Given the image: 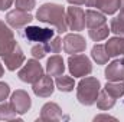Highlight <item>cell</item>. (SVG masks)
I'll return each mask as SVG.
<instances>
[{"instance_id":"9","label":"cell","mask_w":124,"mask_h":122,"mask_svg":"<svg viewBox=\"0 0 124 122\" xmlns=\"http://www.w3.org/2000/svg\"><path fill=\"white\" fill-rule=\"evenodd\" d=\"M25 36L28 40L36 42V43H46L49 39L55 36V30L49 27H39V26H26L25 27Z\"/></svg>"},{"instance_id":"36","label":"cell","mask_w":124,"mask_h":122,"mask_svg":"<svg viewBox=\"0 0 124 122\" xmlns=\"http://www.w3.org/2000/svg\"><path fill=\"white\" fill-rule=\"evenodd\" d=\"M3 73H4V69H3V65H1V62H0V78L3 76Z\"/></svg>"},{"instance_id":"14","label":"cell","mask_w":124,"mask_h":122,"mask_svg":"<svg viewBox=\"0 0 124 122\" xmlns=\"http://www.w3.org/2000/svg\"><path fill=\"white\" fill-rule=\"evenodd\" d=\"M104 46H105V50L110 58H118V56L124 55V37H121V36L110 37Z\"/></svg>"},{"instance_id":"1","label":"cell","mask_w":124,"mask_h":122,"mask_svg":"<svg viewBox=\"0 0 124 122\" xmlns=\"http://www.w3.org/2000/svg\"><path fill=\"white\" fill-rule=\"evenodd\" d=\"M36 19L42 23L54 26L56 32L65 33L68 30V23H66V10L61 4L56 3H45L42 4L38 12H36Z\"/></svg>"},{"instance_id":"34","label":"cell","mask_w":124,"mask_h":122,"mask_svg":"<svg viewBox=\"0 0 124 122\" xmlns=\"http://www.w3.org/2000/svg\"><path fill=\"white\" fill-rule=\"evenodd\" d=\"M71 6H82L85 4V0H66Z\"/></svg>"},{"instance_id":"35","label":"cell","mask_w":124,"mask_h":122,"mask_svg":"<svg viewBox=\"0 0 124 122\" xmlns=\"http://www.w3.org/2000/svg\"><path fill=\"white\" fill-rule=\"evenodd\" d=\"M120 12L124 13V0H120Z\"/></svg>"},{"instance_id":"24","label":"cell","mask_w":124,"mask_h":122,"mask_svg":"<svg viewBox=\"0 0 124 122\" xmlns=\"http://www.w3.org/2000/svg\"><path fill=\"white\" fill-rule=\"evenodd\" d=\"M16 45H17V43H16V40H15V36L1 39V40H0V58L6 56L9 52H12Z\"/></svg>"},{"instance_id":"17","label":"cell","mask_w":124,"mask_h":122,"mask_svg":"<svg viewBox=\"0 0 124 122\" xmlns=\"http://www.w3.org/2000/svg\"><path fill=\"white\" fill-rule=\"evenodd\" d=\"M116 101H117L116 98H113L108 92L104 89V91H100L95 103H97V108H98L100 111H110V109L116 105Z\"/></svg>"},{"instance_id":"30","label":"cell","mask_w":124,"mask_h":122,"mask_svg":"<svg viewBox=\"0 0 124 122\" xmlns=\"http://www.w3.org/2000/svg\"><path fill=\"white\" fill-rule=\"evenodd\" d=\"M10 95V86L6 82H0V102H4Z\"/></svg>"},{"instance_id":"7","label":"cell","mask_w":124,"mask_h":122,"mask_svg":"<svg viewBox=\"0 0 124 122\" xmlns=\"http://www.w3.org/2000/svg\"><path fill=\"white\" fill-rule=\"evenodd\" d=\"M63 50L68 55H75V53H82L87 47L85 39L79 33H68L63 37Z\"/></svg>"},{"instance_id":"15","label":"cell","mask_w":124,"mask_h":122,"mask_svg":"<svg viewBox=\"0 0 124 122\" xmlns=\"http://www.w3.org/2000/svg\"><path fill=\"white\" fill-rule=\"evenodd\" d=\"M107 23V19H105V14L102 12H100L98 9L94 10V9H88L85 12V26L88 29H94V27H98V26H102Z\"/></svg>"},{"instance_id":"29","label":"cell","mask_w":124,"mask_h":122,"mask_svg":"<svg viewBox=\"0 0 124 122\" xmlns=\"http://www.w3.org/2000/svg\"><path fill=\"white\" fill-rule=\"evenodd\" d=\"M12 36H15V34H13V30L10 29V26L0 20V40L6 39V37H12Z\"/></svg>"},{"instance_id":"16","label":"cell","mask_w":124,"mask_h":122,"mask_svg":"<svg viewBox=\"0 0 124 122\" xmlns=\"http://www.w3.org/2000/svg\"><path fill=\"white\" fill-rule=\"evenodd\" d=\"M46 73L51 75V76H59V75H63L65 72V62L62 59V56L59 55H54L51 56L48 62H46Z\"/></svg>"},{"instance_id":"13","label":"cell","mask_w":124,"mask_h":122,"mask_svg":"<svg viewBox=\"0 0 124 122\" xmlns=\"http://www.w3.org/2000/svg\"><path fill=\"white\" fill-rule=\"evenodd\" d=\"M104 75L107 81H124V58L110 62Z\"/></svg>"},{"instance_id":"27","label":"cell","mask_w":124,"mask_h":122,"mask_svg":"<svg viewBox=\"0 0 124 122\" xmlns=\"http://www.w3.org/2000/svg\"><path fill=\"white\" fill-rule=\"evenodd\" d=\"M110 32L114 33L116 36H121L124 37V23L118 19V17H114L110 23Z\"/></svg>"},{"instance_id":"22","label":"cell","mask_w":124,"mask_h":122,"mask_svg":"<svg viewBox=\"0 0 124 122\" xmlns=\"http://www.w3.org/2000/svg\"><path fill=\"white\" fill-rule=\"evenodd\" d=\"M97 9L104 14H114L120 10V0H100Z\"/></svg>"},{"instance_id":"37","label":"cell","mask_w":124,"mask_h":122,"mask_svg":"<svg viewBox=\"0 0 124 122\" xmlns=\"http://www.w3.org/2000/svg\"><path fill=\"white\" fill-rule=\"evenodd\" d=\"M117 17H118V19H120V20H121V22L124 23V13H121V12H120V14H118Z\"/></svg>"},{"instance_id":"4","label":"cell","mask_w":124,"mask_h":122,"mask_svg":"<svg viewBox=\"0 0 124 122\" xmlns=\"http://www.w3.org/2000/svg\"><path fill=\"white\" fill-rule=\"evenodd\" d=\"M45 73H43V68H42V65L39 63L38 59H29L28 62H25L23 63V66L19 69V72H17V76H19V79L22 81V82H25V83H31L33 85L36 81H39L42 76H43Z\"/></svg>"},{"instance_id":"8","label":"cell","mask_w":124,"mask_h":122,"mask_svg":"<svg viewBox=\"0 0 124 122\" xmlns=\"http://www.w3.org/2000/svg\"><path fill=\"white\" fill-rule=\"evenodd\" d=\"M10 105L13 106V109L16 111L17 115H25L32 108V99L26 91L17 89L10 96Z\"/></svg>"},{"instance_id":"28","label":"cell","mask_w":124,"mask_h":122,"mask_svg":"<svg viewBox=\"0 0 124 122\" xmlns=\"http://www.w3.org/2000/svg\"><path fill=\"white\" fill-rule=\"evenodd\" d=\"M15 7L19 10H25V12H31L36 7V1L35 0H15Z\"/></svg>"},{"instance_id":"19","label":"cell","mask_w":124,"mask_h":122,"mask_svg":"<svg viewBox=\"0 0 124 122\" xmlns=\"http://www.w3.org/2000/svg\"><path fill=\"white\" fill-rule=\"evenodd\" d=\"M104 89L108 92L113 98L118 99L124 96V81H107Z\"/></svg>"},{"instance_id":"31","label":"cell","mask_w":124,"mask_h":122,"mask_svg":"<svg viewBox=\"0 0 124 122\" xmlns=\"http://www.w3.org/2000/svg\"><path fill=\"white\" fill-rule=\"evenodd\" d=\"M13 3H15V0H0V12L7 10L9 7H12Z\"/></svg>"},{"instance_id":"3","label":"cell","mask_w":124,"mask_h":122,"mask_svg":"<svg viewBox=\"0 0 124 122\" xmlns=\"http://www.w3.org/2000/svg\"><path fill=\"white\" fill-rule=\"evenodd\" d=\"M68 69H69L71 76L84 78L93 72V63L87 55L75 53V55H69L68 58Z\"/></svg>"},{"instance_id":"20","label":"cell","mask_w":124,"mask_h":122,"mask_svg":"<svg viewBox=\"0 0 124 122\" xmlns=\"http://www.w3.org/2000/svg\"><path fill=\"white\" fill-rule=\"evenodd\" d=\"M55 86L61 92H72L75 88V81L72 76H65V75H59L55 79Z\"/></svg>"},{"instance_id":"21","label":"cell","mask_w":124,"mask_h":122,"mask_svg":"<svg viewBox=\"0 0 124 122\" xmlns=\"http://www.w3.org/2000/svg\"><path fill=\"white\" fill-rule=\"evenodd\" d=\"M20 121V118L17 116L16 111L13 109V106L6 102H0V121Z\"/></svg>"},{"instance_id":"33","label":"cell","mask_w":124,"mask_h":122,"mask_svg":"<svg viewBox=\"0 0 124 122\" xmlns=\"http://www.w3.org/2000/svg\"><path fill=\"white\" fill-rule=\"evenodd\" d=\"M98 1L100 0H85V6L87 7H98Z\"/></svg>"},{"instance_id":"11","label":"cell","mask_w":124,"mask_h":122,"mask_svg":"<svg viewBox=\"0 0 124 122\" xmlns=\"http://www.w3.org/2000/svg\"><path fill=\"white\" fill-rule=\"evenodd\" d=\"M3 62H4V66L7 68V70H10V72L20 69L25 63V53H23L22 47L19 45H16L12 52H9L6 56H3Z\"/></svg>"},{"instance_id":"12","label":"cell","mask_w":124,"mask_h":122,"mask_svg":"<svg viewBox=\"0 0 124 122\" xmlns=\"http://www.w3.org/2000/svg\"><path fill=\"white\" fill-rule=\"evenodd\" d=\"M62 118H63V112H62L61 106L55 102H46L40 109V116H39L40 121L54 122L61 121Z\"/></svg>"},{"instance_id":"25","label":"cell","mask_w":124,"mask_h":122,"mask_svg":"<svg viewBox=\"0 0 124 122\" xmlns=\"http://www.w3.org/2000/svg\"><path fill=\"white\" fill-rule=\"evenodd\" d=\"M45 45H46L48 52H51V53L58 55V53L62 50V39L59 37V36H54V37L49 39Z\"/></svg>"},{"instance_id":"6","label":"cell","mask_w":124,"mask_h":122,"mask_svg":"<svg viewBox=\"0 0 124 122\" xmlns=\"http://www.w3.org/2000/svg\"><path fill=\"white\" fill-rule=\"evenodd\" d=\"M66 23L68 29L79 32L85 29V12L78 6H71L66 9Z\"/></svg>"},{"instance_id":"2","label":"cell","mask_w":124,"mask_h":122,"mask_svg":"<svg viewBox=\"0 0 124 122\" xmlns=\"http://www.w3.org/2000/svg\"><path fill=\"white\" fill-rule=\"evenodd\" d=\"M100 91H101V83L97 78L84 76L77 85V99L81 105L91 106L95 103Z\"/></svg>"},{"instance_id":"32","label":"cell","mask_w":124,"mask_h":122,"mask_svg":"<svg viewBox=\"0 0 124 122\" xmlns=\"http://www.w3.org/2000/svg\"><path fill=\"white\" fill-rule=\"evenodd\" d=\"M108 119H111V121H116V118L114 116H111V115H107V114H101V115H97V116H94V121H108Z\"/></svg>"},{"instance_id":"10","label":"cell","mask_w":124,"mask_h":122,"mask_svg":"<svg viewBox=\"0 0 124 122\" xmlns=\"http://www.w3.org/2000/svg\"><path fill=\"white\" fill-rule=\"evenodd\" d=\"M32 91L39 98H49L55 91V82L51 75H43L39 81L32 85Z\"/></svg>"},{"instance_id":"26","label":"cell","mask_w":124,"mask_h":122,"mask_svg":"<svg viewBox=\"0 0 124 122\" xmlns=\"http://www.w3.org/2000/svg\"><path fill=\"white\" fill-rule=\"evenodd\" d=\"M31 53H32V56H33L35 59H38V61L43 59V58L46 56V53H48L46 45H45V43H36V45H33L32 49H31Z\"/></svg>"},{"instance_id":"18","label":"cell","mask_w":124,"mask_h":122,"mask_svg":"<svg viewBox=\"0 0 124 122\" xmlns=\"http://www.w3.org/2000/svg\"><path fill=\"white\" fill-rule=\"evenodd\" d=\"M91 58L94 59V62H97V65H105L110 61V56L105 50L104 45H94L91 49Z\"/></svg>"},{"instance_id":"5","label":"cell","mask_w":124,"mask_h":122,"mask_svg":"<svg viewBox=\"0 0 124 122\" xmlns=\"http://www.w3.org/2000/svg\"><path fill=\"white\" fill-rule=\"evenodd\" d=\"M32 20H33V16L29 12L19 10V9H13L6 14V23L12 29H25L26 26L31 25Z\"/></svg>"},{"instance_id":"23","label":"cell","mask_w":124,"mask_h":122,"mask_svg":"<svg viewBox=\"0 0 124 122\" xmlns=\"http://www.w3.org/2000/svg\"><path fill=\"white\" fill-rule=\"evenodd\" d=\"M108 34H110V27L108 25H102V26H98V27H94L88 30V36L93 39L94 42H101V40H105L108 39Z\"/></svg>"}]
</instances>
